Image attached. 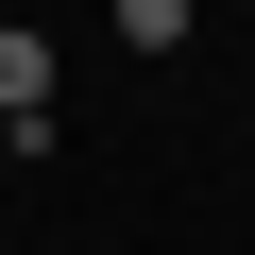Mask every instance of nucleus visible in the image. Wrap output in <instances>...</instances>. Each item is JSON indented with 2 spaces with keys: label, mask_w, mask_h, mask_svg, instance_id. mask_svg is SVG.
I'll return each instance as SVG.
<instances>
[{
  "label": "nucleus",
  "mask_w": 255,
  "mask_h": 255,
  "mask_svg": "<svg viewBox=\"0 0 255 255\" xmlns=\"http://www.w3.org/2000/svg\"><path fill=\"white\" fill-rule=\"evenodd\" d=\"M0 136H51V34H17V17H0Z\"/></svg>",
  "instance_id": "1"
}]
</instances>
